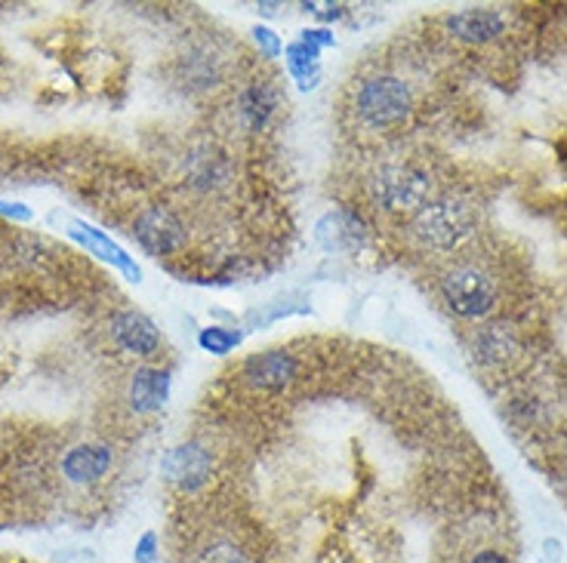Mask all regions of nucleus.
<instances>
[{
  "label": "nucleus",
  "instance_id": "nucleus-22",
  "mask_svg": "<svg viewBox=\"0 0 567 563\" xmlns=\"http://www.w3.org/2000/svg\"><path fill=\"white\" fill-rule=\"evenodd\" d=\"M158 561V536L155 532H146L136 548H133V563H155Z\"/></svg>",
  "mask_w": 567,
  "mask_h": 563
},
{
  "label": "nucleus",
  "instance_id": "nucleus-8",
  "mask_svg": "<svg viewBox=\"0 0 567 563\" xmlns=\"http://www.w3.org/2000/svg\"><path fill=\"white\" fill-rule=\"evenodd\" d=\"M315 238H318L325 253H333V256H352V253H358V250L364 246L367 231H364V222L358 219L355 212H349V209H333V212H327L325 219L318 222Z\"/></svg>",
  "mask_w": 567,
  "mask_h": 563
},
{
  "label": "nucleus",
  "instance_id": "nucleus-1",
  "mask_svg": "<svg viewBox=\"0 0 567 563\" xmlns=\"http://www.w3.org/2000/svg\"><path fill=\"white\" fill-rule=\"evenodd\" d=\"M355 112L373 129L398 127L413 112V93L401 78L379 74L358 87Z\"/></svg>",
  "mask_w": 567,
  "mask_h": 563
},
{
  "label": "nucleus",
  "instance_id": "nucleus-21",
  "mask_svg": "<svg viewBox=\"0 0 567 563\" xmlns=\"http://www.w3.org/2000/svg\"><path fill=\"white\" fill-rule=\"evenodd\" d=\"M253 41H257V47H260L269 59H277V56L284 53L281 37H277L272 28H265V25H257V28H253Z\"/></svg>",
  "mask_w": 567,
  "mask_h": 563
},
{
  "label": "nucleus",
  "instance_id": "nucleus-15",
  "mask_svg": "<svg viewBox=\"0 0 567 563\" xmlns=\"http://www.w3.org/2000/svg\"><path fill=\"white\" fill-rule=\"evenodd\" d=\"M170 401V372L158 367H143L133 372L131 406L136 413H158Z\"/></svg>",
  "mask_w": 567,
  "mask_h": 563
},
{
  "label": "nucleus",
  "instance_id": "nucleus-26",
  "mask_svg": "<svg viewBox=\"0 0 567 563\" xmlns=\"http://www.w3.org/2000/svg\"><path fill=\"white\" fill-rule=\"evenodd\" d=\"M469 563H512V561H509V554H502V551H497V548H481Z\"/></svg>",
  "mask_w": 567,
  "mask_h": 563
},
{
  "label": "nucleus",
  "instance_id": "nucleus-9",
  "mask_svg": "<svg viewBox=\"0 0 567 563\" xmlns=\"http://www.w3.org/2000/svg\"><path fill=\"white\" fill-rule=\"evenodd\" d=\"M231 158L213 146H201L185 158V185L195 192H219L231 182Z\"/></svg>",
  "mask_w": 567,
  "mask_h": 563
},
{
  "label": "nucleus",
  "instance_id": "nucleus-23",
  "mask_svg": "<svg viewBox=\"0 0 567 563\" xmlns=\"http://www.w3.org/2000/svg\"><path fill=\"white\" fill-rule=\"evenodd\" d=\"M303 10H311L321 22H333V19L345 16V7L342 3H303Z\"/></svg>",
  "mask_w": 567,
  "mask_h": 563
},
{
  "label": "nucleus",
  "instance_id": "nucleus-13",
  "mask_svg": "<svg viewBox=\"0 0 567 563\" xmlns=\"http://www.w3.org/2000/svg\"><path fill=\"white\" fill-rule=\"evenodd\" d=\"M447 32L454 34L456 41H463V44H490V41H497L506 32V19L497 10L472 7V10L447 16Z\"/></svg>",
  "mask_w": 567,
  "mask_h": 563
},
{
  "label": "nucleus",
  "instance_id": "nucleus-17",
  "mask_svg": "<svg viewBox=\"0 0 567 563\" xmlns=\"http://www.w3.org/2000/svg\"><path fill=\"white\" fill-rule=\"evenodd\" d=\"M308 306L306 299L299 296V292H287V296H281L275 302H269V306H260L253 308L243 323H247V330H260V326H269V323L281 321V318H291V314H306Z\"/></svg>",
  "mask_w": 567,
  "mask_h": 563
},
{
  "label": "nucleus",
  "instance_id": "nucleus-6",
  "mask_svg": "<svg viewBox=\"0 0 567 563\" xmlns=\"http://www.w3.org/2000/svg\"><path fill=\"white\" fill-rule=\"evenodd\" d=\"M161 471L167 481L179 486L182 493H197L201 486L211 483L213 474V456L204 444L189 440V444H179L161 459Z\"/></svg>",
  "mask_w": 567,
  "mask_h": 563
},
{
  "label": "nucleus",
  "instance_id": "nucleus-20",
  "mask_svg": "<svg viewBox=\"0 0 567 563\" xmlns=\"http://www.w3.org/2000/svg\"><path fill=\"white\" fill-rule=\"evenodd\" d=\"M192 563H253L250 554L241 545H235L231 539H216L211 545H204L195 551Z\"/></svg>",
  "mask_w": 567,
  "mask_h": 563
},
{
  "label": "nucleus",
  "instance_id": "nucleus-16",
  "mask_svg": "<svg viewBox=\"0 0 567 563\" xmlns=\"http://www.w3.org/2000/svg\"><path fill=\"white\" fill-rule=\"evenodd\" d=\"M284 56H287V71L293 81L299 83L303 93L321 83V49L311 47L306 41H293L284 47Z\"/></svg>",
  "mask_w": 567,
  "mask_h": 563
},
{
  "label": "nucleus",
  "instance_id": "nucleus-7",
  "mask_svg": "<svg viewBox=\"0 0 567 563\" xmlns=\"http://www.w3.org/2000/svg\"><path fill=\"white\" fill-rule=\"evenodd\" d=\"M299 372V364L291 352L275 348V352H262V355H250L243 364V379L253 388H260L265 394H281L284 388L293 386Z\"/></svg>",
  "mask_w": 567,
  "mask_h": 563
},
{
  "label": "nucleus",
  "instance_id": "nucleus-3",
  "mask_svg": "<svg viewBox=\"0 0 567 563\" xmlns=\"http://www.w3.org/2000/svg\"><path fill=\"white\" fill-rule=\"evenodd\" d=\"M432 192V179L422 166L395 163L386 166L373 182V200L389 212H413L426 207Z\"/></svg>",
  "mask_w": 567,
  "mask_h": 563
},
{
  "label": "nucleus",
  "instance_id": "nucleus-28",
  "mask_svg": "<svg viewBox=\"0 0 567 563\" xmlns=\"http://www.w3.org/2000/svg\"><path fill=\"white\" fill-rule=\"evenodd\" d=\"M260 13L262 16H275L277 3H260Z\"/></svg>",
  "mask_w": 567,
  "mask_h": 563
},
{
  "label": "nucleus",
  "instance_id": "nucleus-12",
  "mask_svg": "<svg viewBox=\"0 0 567 563\" xmlns=\"http://www.w3.org/2000/svg\"><path fill=\"white\" fill-rule=\"evenodd\" d=\"M68 234L81 243V246H87L93 256L112 262L114 268L127 274L133 284H139V280H143V268H139V265H136V262H133V258L127 256V253H124V250H121V246H117L105 231H99V228L87 226V222H81V219H75V222L68 226Z\"/></svg>",
  "mask_w": 567,
  "mask_h": 563
},
{
  "label": "nucleus",
  "instance_id": "nucleus-24",
  "mask_svg": "<svg viewBox=\"0 0 567 563\" xmlns=\"http://www.w3.org/2000/svg\"><path fill=\"white\" fill-rule=\"evenodd\" d=\"M0 216L13 219V222H32V209L25 204H16V200H0Z\"/></svg>",
  "mask_w": 567,
  "mask_h": 563
},
{
  "label": "nucleus",
  "instance_id": "nucleus-11",
  "mask_svg": "<svg viewBox=\"0 0 567 563\" xmlns=\"http://www.w3.org/2000/svg\"><path fill=\"white\" fill-rule=\"evenodd\" d=\"M114 342L136 357H155L161 352V333L143 311H121L112 321Z\"/></svg>",
  "mask_w": 567,
  "mask_h": 563
},
{
  "label": "nucleus",
  "instance_id": "nucleus-2",
  "mask_svg": "<svg viewBox=\"0 0 567 563\" xmlns=\"http://www.w3.org/2000/svg\"><path fill=\"white\" fill-rule=\"evenodd\" d=\"M475 228V212L463 200H435L426 204L413 219V234L432 250H454Z\"/></svg>",
  "mask_w": 567,
  "mask_h": 563
},
{
  "label": "nucleus",
  "instance_id": "nucleus-14",
  "mask_svg": "<svg viewBox=\"0 0 567 563\" xmlns=\"http://www.w3.org/2000/svg\"><path fill=\"white\" fill-rule=\"evenodd\" d=\"M109 468H112V450L109 447H99V444L75 447L63 459V474L71 483H97L99 478L109 474Z\"/></svg>",
  "mask_w": 567,
  "mask_h": 563
},
{
  "label": "nucleus",
  "instance_id": "nucleus-4",
  "mask_svg": "<svg viewBox=\"0 0 567 563\" xmlns=\"http://www.w3.org/2000/svg\"><path fill=\"white\" fill-rule=\"evenodd\" d=\"M441 296L454 314L466 318V321H478L497 306V284L481 268L463 265L441 280Z\"/></svg>",
  "mask_w": 567,
  "mask_h": 563
},
{
  "label": "nucleus",
  "instance_id": "nucleus-18",
  "mask_svg": "<svg viewBox=\"0 0 567 563\" xmlns=\"http://www.w3.org/2000/svg\"><path fill=\"white\" fill-rule=\"evenodd\" d=\"M475 348H478V360L506 364L509 357L519 352V342H515V336L506 326H487L485 333H478V338H475Z\"/></svg>",
  "mask_w": 567,
  "mask_h": 563
},
{
  "label": "nucleus",
  "instance_id": "nucleus-19",
  "mask_svg": "<svg viewBox=\"0 0 567 563\" xmlns=\"http://www.w3.org/2000/svg\"><path fill=\"white\" fill-rule=\"evenodd\" d=\"M243 333L238 330H228V326H204L201 333H197V345L207 352V355H216V357H226L228 352H235L238 345H241Z\"/></svg>",
  "mask_w": 567,
  "mask_h": 563
},
{
  "label": "nucleus",
  "instance_id": "nucleus-27",
  "mask_svg": "<svg viewBox=\"0 0 567 563\" xmlns=\"http://www.w3.org/2000/svg\"><path fill=\"white\" fill-rule=\"evenodd\" d=\"M543 558H546V563H562V558H565L562 554V542L558 539H546L543 542Z\"/></svg>",
  "mask_w": 567,
  "mask_h": 563
},
{
  "label": "nucleus",
  "instance_id": "nucleus-10",
  "mask_svg": "<svg viewBox=\"0 0 567 563\" xmlns=\"http://www.w3.org/2000/svg\"><path fill=\"white\" fill-rule=\"evenodd\" d=\"M235 108H238V124L243 127V133L257 136L272 124V117L281 108V93L272 81H253L250 87H243Z\"/></svg>",
  "mask_w": 567,
  "mask_h": 563
},
{
  "label": "nucleus",
  "instance_id": "nucleus-5",
  "mask_svg": "<svg viewBox=\"0 0 567 563\" xmlns=\"http://www.w3.org/2000/svg\"><path fill=\"white\" fill-rule=\"evenodd\" d=\"M133 238L151 256H173L185 246L189 234H185V226L173 209L163 207V204H151L136 216Z\"/></svg>",
  "mask_w": 567,
  "mask_h": 563
},
{
  "label": "nucleus",
  "instance_id": "nucleus-25",
  "mask_svg": "<svg viewBox=\"0 0 567 563\" xmlns=\"http://www.w3.org/2000/svg\"><path fill=\"white\" fill-rule=\"evenodd\" d=\"M299 41H306V44H311V47H318V49L333 47V44H337L333 32H327V28H306Z\"/></svg>",
  "mask_w": 567,
  "mask_h": 563
}]
</instances>
